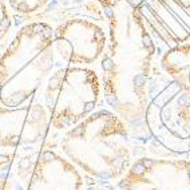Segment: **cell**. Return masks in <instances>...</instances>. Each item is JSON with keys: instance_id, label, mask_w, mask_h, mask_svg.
Here are the masks:
<instances>
[{"instance_id": "cell-12", "label": "cell", "mask_w": 190, "mask_h": 190, "mask_svg": "<svg viewBox=\"0 0 190 190\" xmlns=\"http://www.w3.org/2000/svg\"><path fill=\"white\" fill-rule=\"evenodd\" d=\"M13 16L11 13L7 0H0V42L8 38L12 30Z\"/></svg>"}, {"instance_id": "cell-8", "label": "cell", "mask_w": 190, "mask_h": 190, "mask_svg": "<svg viewBox=\"0 0 190 190\" xmlns=\"http://www.w3.org/2000/svg\"><path fill=\"white\" fill-rule=\"evenodd\" d=\"M118 187L122 190H190L189 155L137 157L127 173L118 181Z\"/></svg>"}, {"instance_id": "cell-9", "label": "cell", "mask_w": 190, "mask_h": 190, "mask_svg": "<svg viewBox=\"0 0 190 190\" xmlns=\"http://www.w3.org/2000/svg\"><path fill=\"white\" fill-rule=\"evenodd\" d=\"M83 173L55 146H44L34 155L24 190H80Z\"/></svg>"}, {"instance_id": "cell-11", "label": "cell", "mask_w": 190, "mask_h": 190, "mask_svg": "<svg viewBox=\"0 0 190 190\" xmlns=\"http://www.w3.org/2000/svg\"><path fill=\"white\" fill-rule=\"evenodd\" d=\"M46 0H7L12 16H25L40 8Z\"/></svg>"}, {"instance_id": "cell-2", "label": "cell", "mask_w": 190, "mask_h": 190, "mask_svg": "<svg viewBox=\"0 0 190 190\" xmlns=\"http://www.w3.org/2000/svg\"><path fill=\"white\" fill-rule=\"evenodd\" d=\"M126 123L108 107H99L59 137V151L83 174L98 181H119L134 159Z\"/></svg>"}, {"instance_id": "cell-7", "label": "cell", "mask_w": 190, "mask_h": 190, "mask_svg": "<svg viewBox=\"0 0 190 190\" xmlns=\"http://www.w3.org/2000/svg\"><path fill=\"white\" fill-rule=\"evenodd\" d=\"M50 117L39 101L28 106H0V151L12 153L20 158L31 157L48 143Z\"/></svg>"}, {"instance_id": "cell-13", "label": "cell", "mask_w": 190, "mask_h": 190, "mask_svg": "<svg viewBox=\"0 0 190 190\" xmlns=\"http://www.w3.org/2000/svg\"><path fill=\"white\" fill-rule=\"evenodd\" d=\"M186 87H189V89H190V71H189V74H187V79H186Z\"/></svg>"}, {"instance_id": "cell-14", "label": "cell", "mask_w": 190, "mask_h": 190, "mask_svg": "<svg viewBox=\"0 0 190 190\" xmlns=\"http://www.w3.org/2000/svg\"><path fill=\"white\" fill-rule=\"evenodd\" d=\"M187 155H189V158H190V153H187Z\"/></svg>"}, {"instance_id": "cell-6", "label": "cell", "mask_w": 190, "mask_h": 190, "mask_svg": "<svg viewBox=\"0 0 190 190\" xmlns=\"http://www.w3.org/2000/svg\"><path fill=\"white\" fill-rule=\"evenodd\" d=\"M59 64L91 67L99 63L107 44L108 20L71 18L52 27Z\"/></svg>"}, {"instance_id": "cell-1", "label": "cell", "mask_w": 190, "mask_h": 190, "mask_svg": "<svg viewBox=\"0 0 190 190\" xmlns=\"http://www.w3.org/2000/svg\"><path fill=\"white\" fill-rule=\"evenodd\" d=\"M108 20L99 60L103 102L126 123L133 139H150L145 122L150 99L169 82L159 66L169 50L133 0H101Z\"/></svg>"}, {"instance_id": "cell-5", "label": "cell", "mask_w": 190, "mask_h": 190, "mask_svg": "<svg viewBox=\"0 0 190 190\" xmlns=\"http://www.w3.org/2000/svg\"><path fill=\"white\" fill-rule=\"evenodd\" d=\"M145 122L150 139L167 153H190V89L169 80L150 99Z\"/></svg>"}, {"instance_id": "cell-4", "label": "cell", "mask_w": 190, "mask_h": 190, "mask_svg": "<svg viewBox=\"0 0 190 190\" xmlns=\"http://www.w3.org/2000/svg\"><path fill=\"white\" fill-rule=\"evenodd\" d=\"M36 101L47 110L51 130L63 133L99 108L103 102L101 75L92 67L62 64L51 74Z\"/></svg>"}, {"instance_id": "cell-3", "label": "cell", "mask_w": 190, "mask_h": 190, "mask_svg": "<svg viewBox=\"0 0 190 190\" xmlns=\"http://www.w3.org/2000/svg\"><path fill=\"white\" fill-rule=\"evenodd\" d=\"M59 64L52 27L23 23L0 54V106L22 107L36 101Z\"/></svg>"}, {"instance_id": "cell-10", "label": "cell", "mask_w": 190, "mask_h": 190, "mask_svg": "<svg viewBox=\"0 0 190 190\" xmlns=\"http://www.w3.org/2000/svg\"><path fill=\"white\" fill-rule=\"evenodd\" d=\"M138 10L170 48L190 42V1L133 0Z\"/></svg>"}]
</instances>
